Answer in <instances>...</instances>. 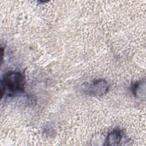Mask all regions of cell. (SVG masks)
I'll list each match as a JSON object with an SVG mask.
<instances>
[{"label":"cell","instance_id":"obj_1","mask_svg":"<svg viewBox=\"0 0 146 146\" xmlns=\"http://www.w3.org/2000/svg\"><path fill=\"white\" fill-rule=\"evenodd\" d=\"M25 79L19 71H9L5 73L1 80V95L14 96L24 91Z\"/></svg>","mask_w":146,"mask_h":146},{"label":"cell","instance_id":"obj_2","mask_svg":"<svg viewBox=\"0 0 146 146\" xmlns=\"http://www.w3.org/2000/svg\"><path fill=\"white\" fill-rule=\"evenodd\" d=\"M109 90V85L104 79H97L87 84L85 87L87 94L92 96H102Z\"/></svg>","mask_w":146,"mask_h":146},{"label":"cell","instance_id":"obj_3","mask_svg":"<svg viewBox=\"0 0 146 146\" xmlns=\"http://www.w3.org/2000/svg\"><path fill=\"white\" fill-rule=\"evenodd\" d=\"M123 133L119 129H113L110 132L106 139V145H117L121 141Z\"/></svg>","mask_w":146,"mask_h":146},{"label":"cell","instance_id":"obj_4","mask_svg":"<svg viewBox=\"0 0 146 146\" xmlns=\"http://www.w3.org/2000/svg\"><path fill=\"white\" fill-rule=\"evenodd\" d=\"M132 91L135 96L137 98H141V92H145V82H137L132 87Z\"/></svg>","mask_w":146,"mask_h":146}]
</instances>
